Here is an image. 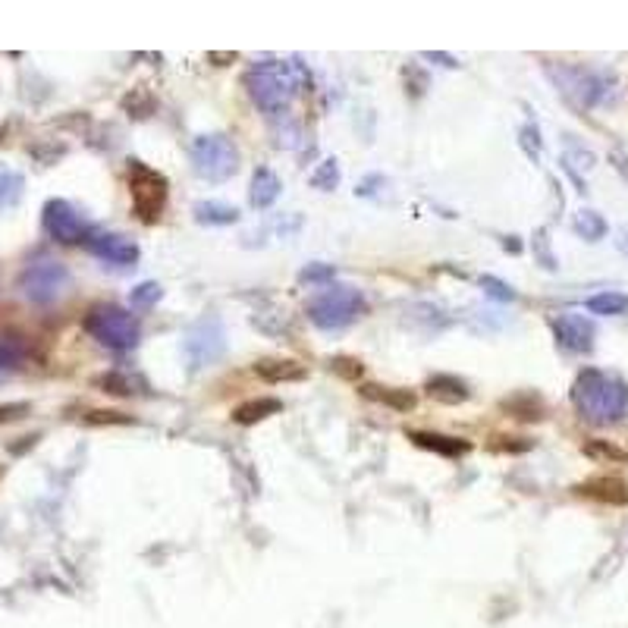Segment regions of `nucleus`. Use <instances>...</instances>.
I'll use <instances>...</instances> for the list:
<instances>
[{
	"mask_svg": "<svg viewBox=\"0 0 628 628\" xmlns=\"http://www.w3.org/2000/svg\"><path fill=\"white\" fill-rule=\"evenodd\" d=\"M245 88L264 113H283L299 92V79L289 64H258L245 73Z\"/></svg>",
	"mask_w": 628,
	"mask_h": 628,
	"instance_id": "obj_1",
	"label": "nucleus"
},
{
	"mask_svg": "<svg viewBox=\"0 0 628 628\" xmlns=\"http://www.w3.org/2000/svg\"><path fill=\"white\" fill-rule=\"evenodd\" d=\"M85 330L107 349H132L142 337L135 314L123 311L120 305H94L85 314Z\"/></svg>",
	"mask_w": 628,
	"mask_h": 628,
	"instance_id": "obj_2",
	"label": "nucleus"
},
{
	"mask_svg": "<svg viewBox=\"0 0 628 628\" xmlns=\"http://www.w3.org/2000/svg\"><path fill=\"white\" fill-rule=\"evenodd\" d=\"M365 311V299L352 286H333L309 302V320L320 330H343Z\"/></svg>",
	"mask_w": 628,
	"mask_h": 628,
	"instance_id": "obj_3",
	"label": "nucleus"
},
{
	"mask_svg": "<svg viewBox=\"0 0 628 628\" xmlns=\"http://www.w3.org/2000/svg\"><path fill=\"white\" fill-rule=\"evenodd\" d=\"M192 154V167L201 180L208 182H223L239 170V152L233 145V139L221 132H211V135H198L189 148Z\"/></svg>",
	"mask_w": 628,
	"mask_h": 628,
	"instance_id": "obj_4",
	"label": "nucleus"
},
{
	"mask_svg": "<svg viewBox=\"0 0 628 628\" xmlns=\"http://www.w3.org/2000/svg\"><path fill=\"white\" fill-rule=\"evenodd\" d=\"M129 192H132V211L142 223H157L167 204V180L148 163L129 161Z\"/></svg>",
	"mask_w": 628,
	"mask_h": 628,
	"instance_id": "obj_5",
	"label": "nucleus"
},
{
	"mask_svg": "<svg viewBox=\"0 0 628 628\" xmlns=\"http://www.w3.org/2000/svg\"><path fill=\"white\" fill-rule=\"evenodd\" d=\"M182 352H186V361L192 371H201V368H211L214 361H221L223 352H227V330H223L221 318L195 320L186 330Z\"/></svg>",
	"mask_w": 628,
	"mask_h": 628,
	"instance_id": "obj_6",
	"label": "nucleus"
},
{
	"mask_svg": "<svg viewBox=\"0 0 628 628\" xmlns=\"http://www.w3.org/2000/svg\"><path fill=\"white\" fill-rule=\"evenodd\" d=\"M575 402L591 418H619V412L625 408V393L623 387L606 380L603 374L588 371L575 384Z\"/></svg>",
	"mask_w": 628,
	"mask_h": 628,
	"instance_id": "obj_7",
	"label": "nucleus"
},
{
	"mask_svg": "<svg viewBox=\"0 0 628 628\" xmlns=\"http://www.w3.org/2000/svg\"><path fill=\"white\" fill-rule=\"evenodd\" d=\"M70 283V270H66L64 261H54V258H41V261H32L29 268L19 277V289L29 302L35 305H51L60 292Z\"/></svg>",
	"mask_w": 628,
	"mask_h": 628,
	"instance_id": "obj_8",
	"label": "nucleus"
},
{
	"mask_svg": "<svg viewBox=\"0 0 628 628\" xmlns=\"http://www.w3.org/2000/svg\"><path fill=\"white\" fill-rule=\"evenodd\" d=\"M44 230L47 236L64 245L88 242V221L70 201H64V198H51L44 204Z\"/></svg>",
	"mask_w": 628,
	"mask_h": 628,
	"instance_id": "obj_9",
	"label": "nucleus"
},
{
	"mask_svg": "<svg viewBox=\"0 0 628 628\" xmlns=\"http://www.w3.org/2000/svg\"><path fill=\"white\" fill-rule=\"evenodd\" d=\"M85 245L94 258H101V261H107V264H120V268H126V264L139 261V245H135L132 239L120 236V233L88 236Z\"/></svg>",
	"mask_w": 628,
	"mask_h": 628,
	"instance_id": "obj_10",
	"label": "nucleus"
},
{
	"mask_svg": "<svg viewBox=\"0 0 628 628\" xmlns=\"http://www.w3.org/2000/svg\"><path fill=\"white\" fill-rule=\"evenodd\" d=\"M553 333H556V343L563 349H572V352H582L591 346V324L584 318H575V314H563L559 320H553Z\"/></svg>",
	"mask_w": 628,
	"mask_h": 628,
	"instance_id": "obj_11",
	"label": "nucleus"
},
{
	"mask_svg": "<svg viewBox=\"0 0 628 628\" xmlns=\"http://www.w3.org/2000/svg\"><path fill=\"white\" fill-rule=\"evenodd\" d=\"M578 494L594 496L600 503H610V506H625L628 503V484L623 477H610V475H600L591 477V481L578 484Z\"/></svg>",
	"mask_w": 628,
	"mask_h": 628,
	"instance_id": "obj_12",
	"label": "nucleus"
},
{
	"mask_svg": "<svg viewBox=\"0 0 628 628\" xmlns=\"http://www.w3.org/2000/svg\"><path fill=\"white\" fill-rule=\"evenodd\" d=\"M255 374L261 380H268V384H296V380L309 378L305 365H299L292 358H261L255 361Z\"/></svg>",
	"mask_w": 628,
	"mask_h": 628,
	"instance_id": "obj_13",
	"label": "nucleus"
},
{
	"mask_svg": "<svg viewBox=\"0 0 628 628\" xmlns=\"http://www.w3.org/2000/svg\"><path fill=\"white\" fill-rule=\"evenodd\" d=\"M408 440L418 443V446L431 449V453H440V456H466L471 449V443L459 440V437H443V434H427V431H412Z\"/></svg>",
	"mask_w": 628,
	"mask_h": 628,
	"instance_id": "obj_14",
	"label": "nucleus"
},
{
	"mask_svg": "<svg viewBox=\"0 0 628 628\" xmlns=\"http://www.w3.org/2000/svg\"><path fill=\"white\" fill-rule=\"evenodd\" d=\"M280 189H283V186H280L274 170L258 167L255 176H251V204H255V208H261V211L270 208V204L280 198Z\"/></svg>",
	"mask_w": 628,
	"mask_h": 628,
	"instance_id": "obj_15",
	"label": "nucleus"
},
{
	"mask_svg": "<svg viewBox=\"0 0 628 628\" xmlns=\"http://www.w3.org/2000/svg\"><path fill=\"white\" fill-rule=\"evenodd\" d=\"M23 192H25V176L19 170L6 167V163H0V214L16 208L23 201Z\"/></svg>",
	"mask_w": 628,
	"mask_h": 628,
	"instance_id": "obj_16",
	"label": "nucleus"
},
{
	"mask_svg": "<svg viewBox=\"0 0 628 628\" xmlns=\"http://www.w3.org/2000/svg\"><path fill=\"white\" fill-rule=\"evenodd\" d=\"M192 211H195V221L208 223V227H230V223L239 221V211L223 201H198Z\"/></svg>",
	"mask_w": 628,
	"mask_h": 628,
	"instance_id": "obj_17",
	"label": "nucleus"
},
{
	"mask_svg": "<svg viewBox=\"0 0 628 628\" xmlns=\"http://www.w3.org/2000/svg\"><path fill=\"white\" fill-rule=\"evenodd\" d=\"M427 393L440 402H466L468 399V387L462 384L459 378H449V374H437V378L427 380Z\"/></svg>",
	"mask_w": 628,
	"mask_h": 628,
	"instance_id": "obj_18",
	"label": "nucleus"
},
{
	"mask_svg": "<svg viewBox=\"0 0 628 628\" xmlns=\"http://www.w3.org/2000/svg\"><path fill=\"white\" fill-rule=\"evenodd\" d=\"M280 408H283V402L280 399H251V402H242V406L233 412V421H239V425H255V421H264L268 415H277Z\"/></svg>",
	"mask_w": 628,
	"mask_h": 628,
	"instance_id": "obj_19",
	"label": "nucleus"
},
{
	"mask_svg": "<svg viewBox=\"0 0 628 628\" xmlns=\"http://www.w3.org/2000/svg\"><path fill=\"white\" fill-rule=\"evenodd\" d=\"M368 396V399H378L384 402L387 408H396V412H408V408H415V393L408 390H399V387H365L361 390Z\"/></svg>",
	"mask_w": 628,
	"mask_h": 628,
	"instance_id": "obj_20",
	"label": "nucleus"
},
{
	"mask_svg": "<svg viewBox=\"0 0 628 628\" xmlns=\"http://www.w3.org/2000/svg\"><path fill=\"white\" fill-rule=\"evenodd\" d=\"M29 355V346L19 333H0V368H19Z\"/></svg>",
	"mask_w": 628,
	"mask_h": 628,
	"instance_id": "obj_21",
	"label": "nucleus"
},
{
	"mask_svg": "<svg viewBox=\"0 0 628 628\" xmlns=\"http://www.w3.org/2000/svg\"><path fill=\"white\" fill-rule=\"evenodd\" d=\"M582 453L594 462H610V466H625L628 462L625 449H619L616 443H610V440H588L582 446Z\"/></svg>",
	"mask_w": 628,
	"mask_h": 628,
	"instance_id": "obj_22",
	"label": "nucleus"
},
{
	"mask_svg": "<svg viewBox=\"0 0 628 628\" xmlns=\"http://www.w3.org/2000/svg\"><path fill=\"white\" fill-rule=\"evenodd\" d=\"M509 415H515L518 421H541L544 418V402L537 396L525 393V396H515V399H506L503 402Z\"/></svg>",
	"mask_w": 628,
	"mask_h": 628,
	"instance_id": "obj_23",
	"label": "nucleus"
},
{
	"mask_svg": "<svg viewBox=\"0 0 628 628\" xmlns=\"http://www.w3.org/2000/svg\"><path fill=\"white\" fill-rule=\"evenodd\" d=\"M157 299H161V286L157 283H142L132 289V296H129V305H132V311H148L152 305H157Z\"/></svg>",
	"mask_w": 628,
	"mask_h": 628,
	"instance_id": "obj_24",
	"label": "nucleus"
},
{
	"mask_svg": "<svg viewBox=\"0 0 628 628\" xmlns=\"http://www.w3.org/2000/svg\"><path fill=\"white\" fill-rule=\"evenodd\" d=\"M339 182V167H337V161H324L320 163L318 170L311 173V186L314 189H324V192H330L333 186Z\"/></svg>",
	"mask_w": 628,
	"mask_h": 628,
	"instance_id": "obj_25",
	"label": "nucleus"
},
{
	"mask_svg": "<svg viewBox=\"0 0 628 628\" xmlns=\"http://www.w3.org/2000/svg\"><path fill=\"white\" fill-rule=\"evenodd\" d=\"M588 309L594 314H619L625 309V296H619V292H603V296H594L588 302Z\"/></svg>",
	"mask_w": 628,
	"mask_h": 628,
	"instance_id": "obj_26",
	"label": "nucleus"
},
{
	"mask_svg": "<svg viewBox=\"0 0 628 628\" xmlns=\"http://www.w3.org/2000/svg\"><path fill=\"white\" fill-rule=\"evenodd\" d=\"M94 384H98L104 393H113V396H129V393H132V380L123 378V374H117V371L104 374V378H98Z\"/></svg>",
	"mask_w": 628,
	"mask_h": 628,
	"instance_id": "obj_27",
	"label": "nucleus"
},
{
	"mask_svg": "<svg viewBox=\"0 0 628 628\" xmlns=\"http://www.w3.org/2000/svg\"><path fill=\"white\" fill-rule=\"evenodd\" d=\"M481 289L487 292V296L500 299V302H515V289L496 277H481Z\"/></svg>",
	"mask_w": 628,
	"mask_h": 628,
	"instance_id": "obj_28",
	"label": "nucleus"
},
{
	"mask_svg": "<svg viewBox=\"0 0 628 628\" xmlns=\"http://www.w3.org/2000/svg\"><path fill=\"white\" fill-rule=\"evenodd\" d=\"M330 368L339 374V378H346V380H358L361 371H365L358 358H346V355H339V358H330Z\"/></svg>",
	"mask_w": 628,
	"mask_h": 628,
	"instance_id": "obj_29",
	"label": "nucleus"
},
{
	"mask_svg": "<svg viewBox=\"0 0 628 628\" xmlns=\"http://www.w3.org/2000/svg\"><path fill=\"white\" fill-rule=\"evenodd\" d=\"M299 280L302 283H327V280H333V268L330 264H309Z\"/></svg>",
	"mask_w": 628,
	"mask_h": 628,
	"instance_id": "obj_30",
	"label": "nucleus"
},
{
	"mask_svg": "<svg viewBox=\"0 0 628 628\" xmlns=\"http://www.w3.org/2000/svg\"><path fill=\"white\" fill-rule=\"evenodd\" d=\"M32 412L29 402H10V406H0V425H10V421H19Z\"/></svg>",
	"mask_w": 628,
	"mask_h": 628,
	"instance_id": "obj_31",
	"label": "nucleus"
},
{
	"mask_svg": "<svg viewBox=\"0 0 628 628\" xmlns=\"http://www.w3.org/2000/svg\"><path fill=\"white\" fill-rule=\"evenodd\" d=\"M88 425H129V415L123 412H88Z\"/></svg>",
	"mask_w": 628,
	"mask_h": 628,
	"instance_id": "obj_32",
	"label": "nucleus"
},
{
	"mask_svg": "<svg viewBox=\"0 0 628 628\" xmlns=\"http://www.w3.org/2000/svg\"><path fill=\"white\" fill-rule=\"evenodd\" d=\"M575 227H578V233H584V236H600V233H603V223H600L591 211H584V214L578 217Z\"/></svg>",
	"mask_w": 628,
	"mask_h": 628,
	"instance_id": "obj_33",
	"label": "nucleus"
},
{
	"mask_svg": "<svg viewBox=\"0 0 628 628\" xmlns=\"http://www.w3.org/2000/svg\"><path fill=\"white\" fill-rule=\"evenodd\" d=\"M19 440H23V437H19ZM35 443H38V434H32L25 443H10V446H6V449H10L13 456H23L25 449H32V446H35Z\"/></svg>",
	"mask_w": 628,
	"mask_h": 628,
	"instance_id": "obj_34",
	"label": "nucleus"
},
{
	"mask_svg": "<svg viewBox=\"0 0 628 628\" xmlns=\"http://www.w3.org/2000/svg\"><path fill=\"white\" fill-rule=\"evenodd\" d=\"M208 60H214L217 66H227V64H233V60H236V54H217V51H211Z\"/></svg>",
	"mask_w": 628,
	"mask_h": 628,
	"instance_id": "obj_35",
	"label": "nucleus"
},
{
	"mask_svg": "<svg viewBox=\"0 0 628 628\" xmlns=\"http://www.w3.org/2000/svg\"><path fill=\"white\" fill-rule=\"evenodd\" d=\"M427 60H440L443 66H459L456 64V57H449V54H425Z\"/></svg>",
	"mask_w": 628,
	"mask_h": 628,
	"instance_id": "obj_36",
	"label": "nucleus"
},
{
	"mask_svg": "<svg viewBox=\"0 0 628 628\" xmlns=\"http://www.w3.org/2000/svg\"><path fill=\"white\" fill-rule=\"evenodd\" d=\"M0 139H4V126H0Z\"/></svg>",
	"mask_w": 628,
	"mask_h": 628,
	"instance_id": "obj_37",
	"label": "nucleus"
}]
</instances>
